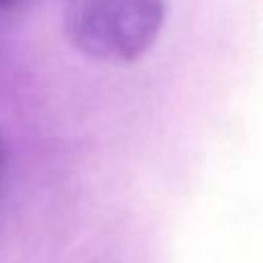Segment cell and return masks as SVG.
<instances>
[{
  "mask_svg": "<svg viewBox=\"0 0 263 263\" xmlns=\"http://www.w3.org/2000/svg\"><path fill=\"white\" fill-rule=\"evenodd\" d=\"M62 21L82 57L100 64H133L161 36L166 0H64Z\"/></svg>",
  "mask_w": 263,
  "mask_h": 263,
  "instance_id": "6da1fadb",
  "label": "cell"
},
{
  "mask_svg": "<svg viewBox=\"0 0 263 263\" xmlns=\"http://www.w3.org/2000/svg\"><path fill=\"white\" fill-rule=\"evenodd\" d=\"M8 3H13V0H0V5H8Z\"/></svg>",
  "mask_w": 263,
  "mask_h": 263,
  "instance_id": "7a4b0ae2",
  "label": "cell"
}]
</instances>
